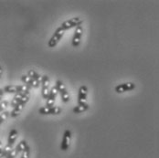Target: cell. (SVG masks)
<instances>
[{
    "label": "cell",
    "mask_w": 159,
    "mask_h": 158,
    "mask_svg": "<svg viewBox=\"0 0 159 158\" xmlns=\"http://www.w3.org/2000/svg\"><path fill=\"white\" fill-rule=\"evenodd\" d=\"M1 113H2V112H0V114H1Z\"/></svg>",
    "instance_id": "27"
},
{
    "label": "cell",
    "mask_w": 159,
    "mask_h": 158,
    "mask_svg": "<svg viewBox=\"0 0 159 158\" xmlns=\"http://www.w3.org/2000/svg\"><path fill=\"white\" fill-rule=\"evenodd\" d=\"M9 105V102L7 101H3L1 103H0V112H3L5 111V110L8 107Z\"/></svg>",
    "instance_id": "19"
},
{
    "label": "cell",
    "mask_w": 159,
    "mask_h": 158,
    "mask_svg": "<svg viewBox=\"0 0 159 158\" xmlns=\"http://www.w3.org/2000/svg\"><path fill=\"white\" fill-rule=\"evenodd\" d=\"M64 33H65V30H63L61 27L58 28L54 34L52 35V37L50 38V39L48 40V47H56L58 45V43L61 40L62 37H63Z\"/></svg>",
    "instance_id": "1"
},
{
    "label": "cell",
    "mask_w": 159,
    "mask_h": 158,
    "mask_svg": "<svg viewBox=\"0 0 159 158\" xmlns=\"http://www.w3.org/2000/svg\"><path fill=\"white\" fill-rule=\"evenodd\" d=\"M87 95H88V89L86 86L82 85L79 89V94H78V104L86 103L87 101Z\"/></svg>",
    "instance_id": "10"
},
{
    "label": "cell",
    "mask_w": 159,
    "mask_h": 158,
    "mask_svg": "<svg viewBox=\"0 0 159 158\" xmlns=\"http://www.w3.org/2000/svg\"><path fill=\"white\" fill-rule=\"evenodd\" d=\"M29 77H30L31 79H36V80H39V82H41V79H42V76H40L38 72H36L34 70H30L29 72H28V74H27Z\"/></svg>",
    "instance_id": "15"
},
{
    "label": "cell",
    "mask_w": 159,
    "mask_h": 158,
    "mask_svg": "<svg viewBox=\"0 0 159 158\" xmlns=\"http://www.w3.org/2000/svg\"><path fill=\"white\" fill-rule=\"evenodd\" d=\"M2 73H3V69H2V67L0 66V80H1V76H2Z\"/></svg>",
    "instance_id": "26"
},
{
    "label": "cell",
    "mask_w": 159,
    "mask_h": 158,
    "mask_svg": "<svg viewBox=\"0 0 159 158\" xmlns=\"http://www.w3.org/2000/svg\"><path fill=\"white\" fill-rule=\"evenodd\" d=\"M62 109L59 106H52V107H41L39 109V112L42 115H58L61 113Z\"/></svg>",
    "instance_id": "4"
},
{
    "label": "cell",
    "mask_w": 159,
    "mask_h": 158,
    "mask_svg": "<svg viewBox=\"0 0 159 158\" xmlns=\"http://www.w3.org/2000/svg\"><path fill=\"white\" fill-rule=\"evenodd\" d=\"M3 90H4V93H16L17 92L16 85H7Z\"/></svg>",
    "instance_id": "16"
},
{
    "label": "cell",
    "mask_w": 159,
    "mask_h": 158,
    "mask_svg": "<svg viewBox=\"0 0 159 158\" xmlns=\"http://www.w3.org/2000/svg\"><path fill=\"white\" fill-rule=\"evenodd\" d=\"M13 149V147H11V146H9V145H6L4 148H3V157H6L7 155H8V153L11 151Z\"/></svg>",
    "instance_id": "20"
},
{
    "label": "cell",
    "mask_w": 159,
    "mask_h": 158,
    "mask_svg": "<svg viewBox=\"0 0 159 158\" xmlns=\"http://www.w3.org/2000/svg\"><path fill=\"white\" fill-rule=\"evenodd\" d=\"M0 158H3V147H2L1 141H0Z\"/></svg>",
    "instance_id": "25"
},
{
    "label": "cell",
    "mask_w": 159,
    "mask_h": 158,
    "mask_svg": "<svg viewBox=\"0 0 159 158\" xmlns=\"http://www.w3.org/2000/svg\"><path fill=\"white\" fill-rule=\"evenodd\" d=\"M4 90L3 89H0V103L3 102V97H4Z\"/></svg>",
    "instance_id": "24"
},
{
    "label": "cell",
    "mask_w": 159,
    "mask_h": 158,
    "mask_svg": "<svg viewBox=\"0 0 159 158\" xmlns=\"http://www.w3.org/2000/svg\"><path fill=\"white\" fill-rule=\"evenodd\" d=\"M59 92V93L61 94V100L63 102H69L70 100V94L68 93V91L66 90L65 86H64L63 82L61 80H57L56 81V86H55Z\"/></svg>",
    "instance_id": "3"
},
{
    "label": "cell",
    "mask_w": 159,
    "mask_h": 158,
    "mask_svg": "<svg viewBox=\"0 0 159 158\" xmlns=\"http://www.w3.org/2000/svg\"><path fill=\"white\" fill-rule=\"evenodd\" d=\"M17 156V154H16V150L15 149H12L9 153H8V155L6 156V158H15Z\"/></svg>",
    "instance_id": "23"
},
{
    "label": "cell",
    "mask_w": 159,
    "mask_h": 158,
    "mask_svg": "<svg viewBox=\"0 0 159 158\" xmlns=\"http://www.w3.org/2000/svg\"><path fill=\"white\" fill-rule=\"evenodd\" d=\"M135 88V84L133 82H125L119 84L115 87V92L117 93H124L125 92H130Z\"/></svg>",
    "instance_id": "6"
},
{
    "label": "cell",
    "mask_w": 159,
    "mask_h": 158,
    "mask_svg": "<svg viewBox=\"0 0 159 158\" xmlns=\"http://www.w3.org/2000/svg\"><path fill=\"white\" fill-rule=\"evenodd\" d=\"M39 80H36V79H30V84H29V86L30 87V88H38L39 86Z\"/></svg>",
    "instance_id": "21"
},
{
    "label": "cell",
    "mask_w": 159,
    "mask_h": 158,
    "mask_svg": "<svg viewBox=\"0 0 159 158\" xmlns=\"http://www.w3.org/2000/svg\"><path fill=\"white\" fill-rule=\"evenodd\" d=\"M17 131L16 129H12L10 132H9V134H8V138H7V145L13 147L14 143L16 142V138H17Z\"/></svg>",
    "instance_id": "11"
},
{
    "label": "cell",
    "mask_w": 159,
    "mask_h": 158,
    "mask_svg": "<svg viewBox=\"0 0 159 158\" xmlns=\"http://www.w3.org/2000/svg\"><path fill=\"white\" fill-rule=\"evenodd\" d=\"M10 115V112L9 111H3L1 114H0V125L8 118V116Z\"/></svg>",
    "instance_id": "17"
},
{
    "label": "cell",
    "mask_w": 159,
    "mask_h": 158,
    "mask_svg": "<svg viewBox=\"0 0 159 158\" xmlns=\"http://www.w3.org/2000/svg\"><path fill=\"white\" fill-rule=\"evenodd\" d=\"M41 84H42V91H41L42 97H43V99L47 100L48 94H49V85H50L49 84V78H48V75L42 76Z\"/></svg>",
    "instance_id": "9"
},
{
    "label": "cell",
    "mask_w": 159,
    "mask_h": 158,
    "mask_svg": "<svg viewBox=\"0 0 159 158\" xmlns=\"http://www.w3.org/2000/svg\"><path fill=\"white\" fill-rule=\"evenodd\" d=\"M70 142H71V132L70 130H66L64 132L63 137H62V140H61V149L62 151H67L70 148Z\"/></svg>",
    "instance_id": "5"
},
{
    "label": "cell",
    "mask_w": 159,
    "mask_h": 158,
    "mask_svg": "<svg viewBox=\"0 0 159 158\" xmlns=\"http://www.w3.org/2000/svg\"><path fill=\"white\" fill-rule=\"evenodd\" d=\"M82 33H83V29L81 26H79L77 28H75V31H74V35H73V38H72V46L74 47H79L80 44V39H81V36H82Z\"/></svg>",
    "instance_id": "7"
},
{
    "label": "cell",
    "mask_w": 159,
    "mask_h": 158,
    "mask_svg": "<svg viewBox=\"0 0 159 158\" xmlns=\"http://www.w3.org/2000/svg\"><path fill=\"white\" fill-rule=\"evenodd\" d=\"M88 110H89V105L87 103H82V104H78L77 106H75L72 111L74 113H82Z\"/></svg>",
    "instance_id": "13"
},
{
    "label": "cell",
    "mask_w": 159,
    "mask_h": 158,
    "mask_svg": "<svg viewBox=\"0 0 159 158\" xmlns=\"http://www.w3.org/2000/svg\"><path fill=\"white\" fill-rule=\"evenodd\" d=\"M83 20L81 18H80L78 16L76 17H72V18H70L66 21H64L63 23L61 25V28L63 29V30H67V29H72V28H77L80 26L82 24Z\"/></svg>",
    "instance_id": "2"
},
{
    "label": "cell",
    "mask_w": 159,
    "mask_h": 158,
    "mask_svg": "<svg viewBox=\"0 0 159 158\" xmlns=\"http://www.w3.org/2000/svg\"><path fill=\"white\" fill-rule=\"evenodd\" d=\"M27 145H28V143H27V141H26V140H22V141H20V142H18V144L16 145V148H15L16 154L18 155V154L22 153V152H23V150L26 148V146H27Z\"/></svg>",
    "instance_id": "14"
},
{
    "label": "cell",
    "mask_w": 159,
    "mask_h": 158,
    "mask_svg": "<svg viewBox=\"0 0 159 158\" xmlns=\"http://www.w3.org/2000/svg\"><path fill=\"white\" fill-rule=\"evenodd\" d=\"M24 107H25V104H23V103H18L16 106H15V107L13 108L12 111L10 112V116L13 117V118H16L17 116H19V115H20V112H21L22 110L24 109Z\"/></svg>",
    "instance_id": "12"
},
{
    "label": "cell",
    "mask_w": 159,
    "mask_h": 158,
    "mask_svg": "<svg viewBox=\"0 0 159 158\" xmlns=\"http://www.w3.org/2000/svg\"><path fill=\"white\" fill-rule=\"evenodd\" d=\"M59 94V92L57 90L56 87H52L49 90V94L47 98V102H46V107H52L54 106V102L56 101V98Z\"/></svg>",
    "instance_id": "8"
},
{
    "label": "cell",
    "mask_w": 159,
    "mask_h": 158,
    "mask_svg": "<svg viewBox=\"0 0 159 158\" xmlns=\"http://www.w3.org/2000/svg\"><path fill=\"white\" fill-rule=\"evenodd\" d=\"M30 148L29 145H27L26 148L23 150L22 156H21L20 158H30Z\"/></svg>",
    "instance_id": "18"
},
{
    "label": "cell",
    "mask_w": 159,
    "mask_h": 158,
    "mask_svg": "<svg viewBox=\"0 0 159 158\" xmlns=\"http://www.w3.org/2000/svg\"><path fill=\"white\" fill-rule=\"evenodd\" d=\"M30 79H31V78L29 77L28 75H22V76H21V80H22V82H23L24 84H26V85H29V84H30Z\"/></svg>",
    "instance_id": "22"
}]
</instances>
